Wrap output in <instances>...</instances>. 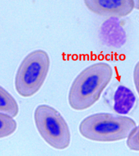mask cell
<instances>
[{"mask_svg": "<svg viewBox=\"0 0 139 156\" xmlns=\"http://www.w3.org/2000/svg\"><path fill=\"white\" fill-rule=\"evenodd\" d=\"M136 96L130 89L124 85L117 87L113 96V109L120 115L128 114L134 108Z\"/></svg>", "mask_w": 139, "mask_h": 156, "instance_id": "6", "label": "cell"}, {"mask_svg": "<svg viewBox=\"0 0 139 156\" xmlns=\"http://www.w3.org/2000/svg\"><path fill=\"white\" fill-rule=\"evenodd\" d=\"M135 2V8L139 9V0H134Z\"/></svg>", "mask_w": 139, "mask_h": 156, "instance_id": "11", "label": "cell"}, {"mask_svg": "<svg viewBox=\"0 0 139 156\" xmlns=\"http://www.w3.org/2000/svg\"><path fill=\"white\" fill-rule=\"evenodd\" d=\"M84 3L91 12L113 18L127 16L135 8L134 0H84Z\"/></svg>", "mask_w": 139, "mask_h": 156, "instance_id": "5", "label": "cell"}, {"mask_svg": "<svg viewBox=\"0 0 139 156\" xmlns=\"http://www.w3.org/2000/svg\"><path fill=\"white\" fill-rule=\"evenodd\" d=\"M134 119L107 113L90 115L79 125L80 133L86 139L95 142H116L128 138L136 127Z\"/></svg>", "mask_w": 139, "mask_h": 156, "instance_id": "2", "label": "cell"}, {"mask_svg": "<svg viewBox=\"0 0 139 156\" xmlns=\"http://www.w3.org/2000/svg\"><path fill=\"white\" fill-rule=\"evenodd\" d=\"M18 112L19 107L16 100L8 91L0 86V113L15 117Z\"/></svg>", "mask_w": 139, "mask_h": 156, "instance_id": "7", "label": "cell"}, {"mask_svg": "<svg viewBox=\"0 0 139 156\" xmlns=\"http://www.w3.org/2000/svg\"><path fill=\"white\" fill-rule=\"evenodd\" d=\"M127 145L131 151H139V125L136 126L129 134Z\"/></svg>", "mask_w": 139, "mask_h": 156, "instance_id": "9", "label": "cell"}, {"mask_svg": "<svg viewBox=\"0 0 139 156\" xmlns=\"http://www.w3.org/2000/svg\"><path fill=\"white\" fill-rule=\"evenodd\" d=\"M50 58L45 51L36 50L21 62L15 76V90L22 97H31L38 92L47 77Z\"/></svg>", "mask_w": 139, "mask_h": 156, "instance_id": "3", "label": "cell"}, {"mask_svg": "<svg viewBox=\"0 0 139 156\" xmlns=\"http://www.w3.org/2000/svg\"><path fill=\"white\" fill-rule=\"evenodd\" d=\"M134 80L136 89L139 95V62H137L135 66L134 70Z\"/></svg>", "mask_w": 139, "mask_h": 156, "instance_id": "10", "label": "cell"}, {"mask_svg": "<svg viewBox=\"0 0 139 156\" xmlns=\"http://www.w3.org/2000/svg\"><path fill=\"white\" fill-rule=\"evenodd\" d=\"M34 122L39 134L49 145L57 150L69 147V126L55 108L48 105H39L34 112Z\"/></svg>", "mask_w": 139, "mask_h": 156, "instance_id": "4", "label": "cell"}, {"mask_svg": "<svg viewBox=\"0 0 139 156\" xmlns=\"http://www.w3.org/2000/svg\"><path fill=\"white\" fill-rule=\"evenodd\" d=\"M17 123L13 116L0 113V139L10 136L16 131Z\"/></svg>", "mask_w": 139, "mask_h": 156, "instance_id": "8", "label": "cell"}, {"mask_svg": "<svg viewBox=\"0 0 139 156\" xmlns=\"http://www.w3.org/2000/svg\"><path fill=\"white\" fill-rule=\"evenodd\" d=\"M112 75V68L105 62H97L84 69L70 87V106L75 111H84L93 106L110 83Z\"/></svg>", "mask_w": 139, "mask_h": 156, "instance_id": "1", "label": "cell"}]
</instances>
